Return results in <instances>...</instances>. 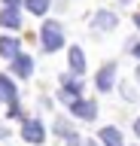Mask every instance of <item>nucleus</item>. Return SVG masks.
<instances>
[{
	"label": "nucleus",
	"mask_w": 140,
	"mask_h": 146,
	"mask_svg": "<svg viewBox=\"0 0 140 146\" xmlns=\"http://www.w3.org/2000/svg\"><path fill=\"white\" fill-rule=\"evenodd\" d=\"M55 134H64L67 140H70V137H76L73 131H70V125H67V122H58V125H55Z\"/></svg>",
	"instance_id": "14"
},
{
	"label": "nucleus",
	"mask_w": 140,
	"mask_h": 146,
	"mask_svg": "<svg viewBox=\"0 0 140 146\" xmlns=\"http://www.w3.org/2000/svg\"><path fill=\"white\" fill-rule=\"evenodd\" d=\"M131 52H134V55H137V58H140V43H137V46H134V49H131Z\"/></svg>",
	"instance_id": "18"
},
{
	"label": "nucleus",
	"mask_w": 140,
	"mask_h": 146,
	"mask_svg": "<svg viewBox=\"0 0 140 146\" xmlns=\"http://www.w3.org/2000/svg\"><path fill=\"white\" fill-rule=\"evenodd\" d=\"M0 55L9 58V61H15V58H19V40H12V36H0Z\"/></svg>",
	"instance_id": "8"
},
{
	"label": "nucleus",
	"mask_w": 140,
	"mask_h": 146,
	"mask_svg": "<svg viewBox=\"0 0 140 146\" xmlns=\"http://www.w3.org/2000/svg\"><path fill=\"white\" fill-rule=\"evenodd\" d=\"M70 113H73L76 119L92 122V119L98 116V104H94V100H76V104H70Z\"/></svg>",
	"instance_id": "3"
},
{
	"label": "nucleus",
	"mask_w": 140,
	"mask_h": 146,
	"mask_svg": "<svg viewBox=\"0 0 140 146\" xmlns=\"http://www.w3.org/2000/svg\"><path fill=\"white\" fill-rule=\"evenodd\" d=\"M134 21H137V27H140V12H137V18H134Z\"/></svg>",
	"instance_id": "19"
},
{
	"label": "nucleus",
	"mask_w": 140,
	"mask_h": 146,
	"mask_svg": "<svg viewBox=\"0 0 140 146\" xmlns=\"http://www.w3.org/2000/svg\"><path fill=\"white\" fill-rule=\"evenodd\" d=\"M137 79H140V70H137Z\"/></svg>",
	"instance_id": "20"
},
{
	"label": "nucleus",
	"mask_w": 140,
	"mask_h": 146,
	"mask_svg": "<svg viewBox=\"0 0 140 146\" xmlns=\"http://www.w3.org/2000/svg\"><path fill=\"white\" fill-rule=\"evenodd\" d=\"M64 91L76 100V94L82 91V82H79V76H76V79H73V76H67V79H64Z\"/></svg>",
	"instance_id": "11"
},
{
	"label": "nucleus",
	"mask_w": 140,
	"mask_h": 146,
	"mask_svg": "<svg viewBox=\"0 0 140 146\" xmlns=\"http://www.w3.org/2000/svg\"><path fill=\"white\" fill-rule=\"evenodd\" d=\"M31 70H34V61H31V55H19V58L12 61V73H19L21 79H28Z\"/></svg>",
	"instance_id": "7"
},
{
	"label": "nucleus",
	"mask_w": 140,
	"mask_h": 146,
	"mask_svg": "<svg viewBox=\"0 0 140 146\" xmlns=\"http://www.w3.org/2000/svg\"><path fill=\"white\" fill-rule=\"evenodd\" d=\"M21 137L28 140V143H43L46 140V128H43V122H37V119H28L25 125H21Z\"/></svg>",
	"instance_id": "2"
},
{
	"label": "nucleus",
	"mask_w": 140,
	"mask_h": 146,
	"mask_svg": "<svg viewBox=\"0 0 140 146\" xmlns=\"http://www.w3.org/2000/svg\"><path fill=\"white\" fill-rule=\"evenodd\" d=\"M0 25L3 27H9V31H15V27H21V15H19V9H0Z\"/></svg>",
	"instance_id": "6"
},
{
	"label": "nucleus",
	"mask_w": 140,
	"mask_h": 146,
	"mask_svg": "<svg viewBox=\"0 0 140 146\" xmlns=\"http://www.w3.org/2000/svg\"><path fill=\"white\" fill-rule=\"evenodd\" d=\"M134 134L140 137V119H137V122H134Z\"/></svg>",
	"instance_id": "17"
},
{
	"label": "nucleus",
	"mask_w": 140,
	"mask_h": 146,
	"mask_svg": "<svg viewBox=\"0 0 140 146\" xmlns=\"http://www.w3.org/2000/svg\"><path fill=\"white\" fill-rule=\"evenodd\" d=\"M0 137H3V140L9 137V128H6V125H0Z\"/></svg>",
	"instance_id": "15"
},
{
	"label": "nucleus",
	"mask_w": 140,
	"mask_h": 146,
	"mask_svg": "<svg viewBox=\"0 0 140 146\" xmlns=\"http://www.w3.org/2000/svg\"><path fill=\"white\" fill-rule=\"evenodd\" d=\"M113 73H116V64H104V67H101L98 79H94L101 91H110V88H113Z\"/></svg>",
	"instance_id": "5"
},
{
	"label": "nucleus",
	"mask_w": 140,
	"mask_h": 146,
	"mask_svg": "<svg viewBox=\"0 0 140 146\" xmlns=\"http://www.w3.org/2000/svg\"><path fill=\"white\" fill-rule=\"evenodd\" d=\"M49 9V0H28V12H34V15H43Z\"/></svg>",
	"instance_id": "12"
},
{
	"label": "nucleus",
	"mask_w": 140,
	"mask_h": 146,
	"mask_svg": "<svg viewBox=\"0 0 140 146\" xmlns=\"http://www.w3.org/2000/svg\"><path fill=\"white\" fill-rule=\"evenodd\" d=\"M40 36H43L46 52H55V49H61V43H64V31H61V25H58V21H46V25H43V31H40Z\"/></svg>",
	"instance_id": "1"
},
{
	"label": "nucleus",
	"mask_w": 140,
	"mask_h": 146,
	"mask_svg": "<svg viewBox=\"0 0 140 146\" xmlns=\"http://www.w3.org/2000/svg\"><path fill=\"white\" fill-rule=\"evenodd\" d=\"M70 67H73L76 73L85 70V55H82V49H76V46L70 49Z\"/></svg>",
	"instance_id": "10"
},
{
	"label": "nucleus",
	"mask_w": 140,
	"mask_h": 146,
	"mask_svg": "<svg viewBox=\"0 0 140 146\" xmlns=\"http://www.w3.org/2000/svg\"><path fill=\"white\" fill-rule=\"evenodd\" d=\"M0 98H3V100H9V110H19V104H15V100H19V94H15L12 82L6 79L3 73H0Z\"/></svg>",
	"instance_id": "4"
},
{
	"label": "nucleus",
	"mask_w": 140,
	"mask_h": 146,
	"mask_svg": "<svg viewBox=\"0 0 140 146\" xmlns=\"http://www.w3.org/2000/svg\"><path fill=\"white\" fill-rule=\"evenodd\" d=\"M3 3H6L9 9H15V6H19V0H3Z\"/></svg>",
	"instance_id": "16"
},
{
	"label": "nucleus",
	"mask_w": 140,
	"mask_h": 146,
	"mask_svg": "<svg viewBox=\"0 0 140 146\" xmlns=\"http://www.w3.org/2000/svg\"><path fill=\"white\" fill-rule=\"evenodd\" d=\"M94 21H98L101 27H107V31H110V27H116V15H113V12H98V18H94Z\"/></svg>",
	"instance_id": "13"
},
{
	"label": "nucleus",
	"mask_w": 140,
	"mask_h": 146,
	"mask_svg": "<svg viewBox=\"0 0 140 146\" xmlns=\"http://www.w3.org/2000/svg\"><path fill=\"white\" fill-rule=\"evenodd\" d=\"M101 143L104 146H125L122 143V134L116 128H101Z\"/></svg>",
	"instance_id": "9"
}]
</instances>
